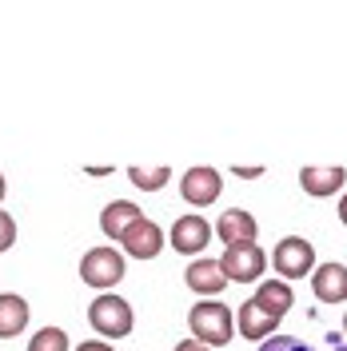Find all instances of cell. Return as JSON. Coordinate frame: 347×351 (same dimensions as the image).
Segmentation results:
<instances>
[{"mask_svg": "<svg viewBox=\"0 0 347 351\" xmlns=\"http://www.w3.org/2000/svg\"><path fill=\"white\" fill-rule=\"evenodd\" d=\"M344 335H347V315H344Z\"/></svg>", "mask_w": 347, "mask_h": 351, "instance_id": "obj_26", "label": "cell"}, {"mask_svg": "<svg viewBox=\"0 0 347 351\" xmlns=\"http://www.w3.org/2000/svg\"><path fill=\"white\" fill-rule=\"evenodd\" d=\"M120 243H124V252H128L132 260H156L164 252V232H160V223H152V219H140Z\"/></svg>", "mask_w": 347, "mask_h": 351, "instance_id": "obj_13", "label": "cell"}, {"mask_svg": "<svg viewBox=\"0 0 347 351\" xmlns=\"http://www.w3.org/2000/svg\"><path fill=\"white\" fill-rule=\"evenodd\" d=\"M339 219H344V228H347V196L339 199Z\"/></svg>", "mask_w": 347, "mask_h": 351, "instance_id": "obj_24", "label": "cell"}, {"mask_svg": "<svg viewBox=\"0 0 347 351\" xmlns=\"http://www.w3.org/2000/svg\"><path fill=\"white\" fill-rule=\"evenodd\" d=\"M256 351H311L304 339H296V335H272V339H263Z\"/></svg>", "mask_w": 347, "mask_h": 351, "instance_id": "obj_19", "label": "cell"}, {"mask_svg": "<svg viewBox=\"0 0 347 351\" xmlns=\"http://www.w3.org/2000/svg\"><path fill=\"white\" fill-rule=\"evenodd\" d=\"M219 192H224V176H219L212 164H195V168H188V172L180 176V196L188 199L192 208L216 204Z\"/></svg>", "mask_w": 347, "mask_h": 351, "instance_id": "obj_5", "label": "cell"}, {"mask_svg": "<svg viewBox=\"0 0 347 351\" xmlns=\"http://www.w3.org/2000/svg\"><path fill=\"white\" fill-rule=\"evenodd\" d=\"M344 184H347V172L339 168V164H331V168H304V172H300V188H304L307 196H315V199L335 196Z\"/></svg>", "mask_w": 347, "mask_h": 351, "instance_id": "obj_15", "label": "cell"}, {"mask_svg": "<svg viewBox=\"0 0 347 351\" xmlns=\"http://www.w3.org/2000/svg\"><path fill=\"white\" fill-rule=\"evenodd\" d=\"M236 176H239V180H260V176H263V168H260V164H252V168H243V164H239V168H236Z\"/></svg>", "mask_w": 347, "mask_h": 351, "instance_id": "obj_22", "label": "cell"}, {"mask_svg": "<svg viewBox=\"0 0 347 351\" xmlns=\"http://www.w3.org/2000/svg\"><path fill=\"white\" fill-rule=\"evenodd\" d=\"M172 351H212V348H204L200 339H180V343H176Z\"/></svg>", "mask_w": 347, "mask_h": 351, "instance_id": "obj_23", "label": "cell"}, {"mask_svg": "<svg viewBox=\"0 0 347 351\" xmlns=\"http://www.w3.org/2000/svg\"><path fill=\"white\" fill-rule=\"evenodd\" d=\"M216 236L224 240V247H236V243H256L260 236V219L243 208H228L216 223Z\"/></svg>", "mask_w": 347, "mask_h": 351, "instance_id": "obj_11", "label": "cell"}, {"mask_svg": "<svg viewBox=\"0 0 347 351\" xmlns=\"http://www.w3.org/2000/svg\"><path fill=\"white\" fill-rule=\"evenodd\" d=\"M88 324L100 339H124L136 328V315H132V304L116 291H100L92 304H88Z\"/></svg>", "mask_w": 347, "mask_h": 351, "instance_id": "obj_2", "label": "cell"}, {"mask_svg": "<svg viewBox=\"0 0 347 351\" xmlns=\"http://www.w3.org/2000/svg\"><path fill=\"white\" fill-rule=\"evenodd\" d=\"M219 263H224V271H228L232 284H256L272 260L260 252V243H236V247H228L219 256Z\"/></svg>", "mask_w": 347, "mask_h": 351, "instance_id": "obj_6", "label": "cell"}, {"mask_svg": "<svg viewBox=\"0 0 347 351\" xmlns=\"http://www.w3.org/2000/svg\"><path fill=\"white\" fill-rule=\"evenodd\" d=\"M311 295L320 304H344L347 300V263L327 260L311 271Z\"/></svg>", "mask_w": 347, "mask_h": 351, "instance_id": "obj_9", "label": "cell"}, {"mask_svg": "<svg viewBox=\"0 0 347 351\" xmlns=\"http://www.w3.org/2000/svg\"><path fill=\"white\" fill-rule=\"evenodd\" d=\"M188 328H192V339H200L204 348H228L236 339V311L224 300H200L188 311Z\"/></svg>", "mask_w": 347, "mask_h": 351, "instance_id": "obj_1", "label": "cell"}, {"mask_svg": "<svg viewBox=\"0 0 347 351\" xmlns=\"http://www.w3.org/2000/svg\"><path fill=\"white\" fill-rule=\"evenodd\" d=\"M128 180H132V188H140V192H160L168 180H172V168H140V164H132L128 168Z\"/></svg>", "mask_w": 347, "mask_h": 351, "instance_id": "obj_17", "label": "cell"}, {"mask_svg": "<svg viewBox=\"0 0 347 351\" xmlns=\"http://www.w3.org/2000/svg\"><path fill=\"white\" fill-rule=\"evenodd\" d=\"M12 243H16V219L0 208V252H8Z\"/></svg>", "mask_w": 347, "mask_h": 351, "instance_id": "obj_20", "label": "cell"}, {"mask_svg": "<svg viewBox=\"0 0 347 351\" xmlns=\"http://www.w3.org/2000/svg\"><path fill=\"white\" fill-rule=\"evenodd\" d=\"M28 300L21 291H0V339H16L28 328Z\"/></svg>", "mask_w": 347, "mask_h": 351, "instance_id": "obj_14", "label": "cell"}, {"mask_svg": "<svg viewBox=\"0 0 347 351\" xmlns=\"http://www.w3.org/2000/svg\"><path fill=\"white\" fill-rule=\"evenodd\" d=\"M272 267L280 271V280H304V276H311L315 271V247L304 240V236H283L276 247H272Z\"/></svg>", "mask_w": 347, "mask_h": 351, "instance_id": "obj_4", "label": "cell"}, {"mask_svg": "<svg viewBox=\"0 0 347 351\" xmlns=\"http://www.w3.org/2000/svg\"><path fill=\"white\" fill-rule=\"evenodd\" d=\"M4 192H8V188H4V172H0V199H4Z\"/></svg>", "mask_w": 347, "mask_h": 351, "instance_id": "obj_25", "label": "cell"}, {"mask_svg": "<svg viewBox=\"0 0 347 351\" xmlns=\"http://www.w3.org/2000/svg\"><path fill=\"white\" fill-rule=\"evenodd\" d=\"M68 331L64 328H40L28 339V351H68Z\"/></svg>", "mask_w": 347, "mask_h": 351, "instance_id": "obj_18", "label": "cell"}, {"mask_svg": "<svg viewBox=\"0 0 347 351\" xmlns=\"http://www.w3.org/2000/svg\"><path fill=\"white\" fill-rule=\"evenodd\" d=\"M236 331L248 339V343H260V339H272L276 331H280V315H272L267 307H260L256 300H248V304L236 311Z\"/></svg>", "mask_w": 347, "mask_h": 351, "instance_id": "obj_10", "label": "cell"}, {"mask_svg": "<svg viewBox=\"0 0 347 351\" xmlns=\"http://www.w3.org/2000/svg\"><path fill=\"white\" fill-rule=\"evenodd\" d=\"M128 263H124V252L116 247H88L80 256V280L96 291H112V287L124 280Z\"/></svg>", "mask_w": 347, "mask_h": 351, "instance_id": "obj_3", "label": "cell"}, {"mask_svg": "<svg viewBox=\"0 0 347 351\" xmlns=\"http://www.w3.org/2000/svg\"><path fill=\"white\" fill-rule=\"evenodd\" d=\"M184 284L192 287L195 295H204V300H219V291L232 284V280H228L224 263L204 256V260H192V263H188V271H184Z\"/></svg>", "mask_w": 347, "mask_h": 351, "instance_id": "obj_8", "label": "cell"}, {"mask_svg": "<svg viewBox=\"0 0 347 351\" xmlns=\"http://www.w3.org/2000/svg\"><path fill=\"white\" fill-rule=\"evenodd\" d=\"M212 236H216V228L208 223L204 216H195V212H188V216H180L172 223V247L180 252V256H200L208 243H212Z\"/></svg>", "mask_w": 347, "mask_h": 351, "instance_id": "obj_7", "label": "cell"}, {"mask_svg": "<svg viewBox=\"0 0 347 351\" xmlns=\"http://www.w3.org/2000/svg\"><path fill=\"white\" fill-rule=\"evenodd\" d=\"M76 351H116V348H112L108 339H84V343H80Z\"/></svg>", "mask_w": 347, "mask_h": 351, "instance_id": "obj_21", "label": "cell"}, {"mask_svg": "<svg viewBox=\"0 0 347 351\" xmlns=\"http://www.w3.org/2000/svg\"><path fill=\"white\" fill-rule=\"evenodd\" d=\"M252 300H256L260 307H267L272 315H280V319H283V315L291 311V304H296V291H291L287 280H263V284L256 287V295H252Z\"/></svg>", "mask_w": 347, "mask_h": 351, "instance_id": "obj_16", "label": "cell"}, {"mask_svg": "<svg viewBox=\"0 0 347 351\" xmlns=\"http://www.w3.org/2000/svg\"><path fill=\"white\" fill-rule=\"evenodd\" d=\"M140 219H148L140 212V204H132V199H112L108 208L100 212V232H104L108 240H124Z\"/></svg>", "mask_w": 347, "mask_h": 351, "instance_id": "obj_12", "label": "cell"}]
</instances>
